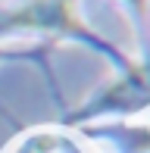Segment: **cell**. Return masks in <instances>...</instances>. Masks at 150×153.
Returning <instances> with one entry per match:
<instances>
[{"label": "cell", "mask_w": 150, "mask_h": 153, "mask_svg": "<svg viewBox=\"0 0 150 153\" xmlns=\"http://www.w3.org/2000/svg\"><path fill=\"white\" fill-rule=\"evenodd\" d=\"M128 3H131L138 13H144V10H147V0H128Z\"/></svg>", "instance_id": "1"}]
</instances>
